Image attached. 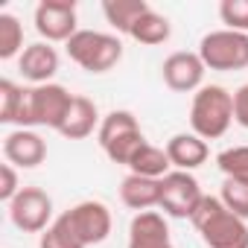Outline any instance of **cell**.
<instances>
[{"label": "cell", "mask_w": 248, "mask_h": 248, "mask_svg": "<svg viewBox=\"0 0 248 248\" xmlns=\"http://www.w3.org/2000/svg\"><path fill=\"white\" fill-rule=\"evenodd\" d=\"M193 228L207 248H248V225L233 216L219 196H204L193 213Z\"/></svg>", "instance_id": "1"}, {"label": "cell", "mask_w": 248, "mask_h": 248, "mask_svg": "<svg viewBox=\"0 0 248 248\" xmlns=\"http://www.w3.org/2000/svg\"><path fill=\"white\" fill-rule=\"evenodd\" d=\"M233 123V93L222 85H204L193 93L190 102V129L204 138H222Z\"/></svg>", "instance_id": "2"}, {"label": "cell", "mask_w": 248, "mask_h": 248, "mask_svg": "<svg viewBox=\"0 0 248 248\" xmlns=\"http://www.w3.org/2000/svg\"><path fill=\"white\" fill-rule=\"evenodd\" d=\"M96 140H99V149L105 152V158L114 164H123V167H129L132 158L138 155V149L143 143H149L140 132L138 117L126 108L108 111L102 117L99 129H96Z\"/></svg>", "instance_id": "3"}, {"label": "cell", "mask_w": 248, "mask_h": 248, "mask_svg": "<svg viewBox=\"0 0 248 248\" xmlns=\"http://www.w3.org/2000/svg\"><path fill=\"white\" fill-rule=\"evenodd\" d=\"M64 47L67 56L88 73H108L123 62V41L111 32L79 30Z\"/></svg>", "instance_id": "4"}, {"label": "cell", "mask_w": 248, "mask_h": 248, "mask_svg": "<svg viewBox=\"0 0 248 248\" xmlns=\"http://www.w3.org/2000/svg\"><path fill=\"white\" fill-rule=\"evenodd\" d=\"M196 53L202 56L207 70H219V73L245 70L248 67V35L233 32V30H213L199 41Z\"/></svg>", "instance_id": "5"}, {"label": "cell", "mask_w": 248, "mask_h": 248, "mask_svg": "<svg viewBox=\"0 0 248 248\" xmlns=\"http://www.w3.org/2000/svg\"><path fill=\"white\" fill-rule=\"evenodd\" d=\"M62 219L67 222V228L73 231V236L91 248V245H99L111 236V228H114V219H111V210L96 202V199H85L79 204H73L70 210L62 213Z\"/></svg>", "instance_id": "6"}, {"label": "cell", "mask_w": 248, "mask_h": 248, "mask_svg": "<svg viewBox=\"0 0 248 248\" xmlns=\"http://www.w3.org/2000/svg\"><path fill=\"white\" fill-rule=\"evenodd\" d=\"M32 24H35V32L47 44H56V41L67 44L79 32L76 0H41V3L35 6Z\"/></svg>", "instance_id": "7"}, {"label": "cell", "mask_w": 248, "mask_h": 248, "mask_svg": "<svg viewBox=\"0 0 248 248\" xmlns=\"http://www.w3.org/2000/svg\"><path fill=\"white\" fill-rule=\"evenodd\" d=\"M9 219L18 231L24 233H44L56 219H53V199L41 187H24L9 204Z\"/></svg>", "instance_id": "8"}, {"label": "cell", "mask_w": 248, "mask_h": 248, "mask_svg": "<svg viewBox=\"0 0 248 248\" xmlns=\"http://www.w3.org/2000/svg\"><path fill=\"white\" fill-rule=\"evenodd\" d=\"M204 199L199 181L193 172H181V170H172L170 175L161 178V210L164 216H172V219H193L199 202Z\"/></svg>", "instance_id": "9"}, {"label": "cell", "mask_w": 248, "mask_h": 248, "mask_svg": "<svg viewBox=\"0 0 248 248\" xmlns=\"http://www.w3.org/2000/svg\"><path fill=\"white\" fill-rule=\"evenodd\" d=\"M70 105H73V93L64 85H59V82L32 85V120H35V126H47V129L59 132L64 126L67 114H70Z\"/></svg>", "instance_id": "10"}, {"label": "cell", "mask_w": 248, "mask_h": 248, "mask_svg": "<svg viewBox=\"0 0 248 248\" xmlns=\"http://www.w3.org/2000/svg\"><path fill=\"white\" fill-rule=\"evenodd\" d=\"M204 62L199 53H190V50H178V53H170L161 64V76H164V85L175 93H193L199 88H204Z\"/></svg>", "instance_id": "11"}, {"label": "cell", "mask_w": 248, "mask_h": 248, "mask_svg": "<svg viewBox=\"0 0 248 248\" xmlns=\"http://www.w3.org/2000/svg\"><path fill=\"white\" fill-rule=\"evenodd\" d=\"M3 158L18 170H35L47 161V140L32 129H15L3 138Z\"/></svg>", "instance_id": "12"}, {"label": "cell", "mask_w": 248, "mask_h": 248, "mask_svg": "<svg viewBox=\"0 0 248 248\" xmlns=\"http://www.w3.org/2000/svg\"><path fill=\"white\" fill-rule=\"evenodd\" d=\"M129 248H175L170 239L167 216L158 210L135 213V219L129 225Z\"/></svg>", "instance_id": "13"}, {"label": "cell", "mask_w": 248, "mask_h": 248, "mask_svg": "<svg viewBox=\"0 0 248 248\" xmlns=\"http://www.w3.org/2000/svg\"><path fill=\"white\" fill-rule=\"evenodd\" d=\"M18 70L32 85H50L53 76L59 73V53H56V47L47 44V41L30 44L21 53V59H18Z\"/></svg>", "instance_id": "14"}, {"label": "cell", "mask_w": 248, "mask_h": 248, "mask_svg": "<svg viewBox=\"0 0 248 248\" xmlns=\"http://www.w3.org/2000/svg\"><path fill=\"white\" fill-rule=\"evenodd\" d=\"M164 149H167L170 164H172L175 170H181V172H193V170H199L202 164H207V158H210L207 140L199 138L196 132H178V135H172Z\"/></svg>", "instance_id": "15"}, {"label": "cell", "mask_w": 248, "mask_h": 248, "mask_svg": "<svg viewBox=\"0 0 248 248\" xmlns=\"http://www.w3.org/2000/svg\"><path fill=\"white\" fill-rule=\"evenodd\" d=\"M120 202L135 213L152 210L161 204V181L158 178H143V175H126L120 184Z\"/></svg>", "instance_id": "16"}, {"label": "cell", "mask_w": 248, "mask_h": 248, "mask_svg": "<svg viewBox=\"0 0 248 248\" xmlns=\"http://www.w3.org/2000/svg\"><path fill=\"white\" fill-rule=\"evenodd\" d=\"M99 111H96V102L88 99V96H73V105H70V114L64 120V126L59 129L62 138L67 140H85L93 135V129H99Z\"/></svg>", "instance_id": "17"}, {"label": "cell", "mask_w": 248, "mask_h": 248, "mask_svg": "<svg viewBox=\"0 0 248 248\" xmlns=\"http://www.w3.org/2000/svg\"><path fill=\"white\" fill-rule=\"evenodd\" d=\"M170 35H172L170 18L161 15V12H155V9L143 12V15L135 21L132 32H129V38H135L138 44H146V47H158V44L170 41Z\"/></svg>", "instance_id": "18"}, {"label": "cell", "mask_w": 248, "mask_h": 248, "mask_svg": "<svg viewBox=\"0 0 248 248\" xmlns=\"http://www.w3.org/2000/svg\"><path fill=\"white\" fill-rule=\"evenodd\" d=\"M149 9H152V6L146 3V0H105V3H102L105 21H108L117 32H123V35H129L132 27H135V21H138L143 12H149Z\"/></svg>", "instance_id": "19"}, {"label": "cell", "mask_w": 248, "mask_h": 248, "mask_svg": "<svg viewBox=\"0 0 248 248\" xmlns=\"http://www.w3.org/2000/svg\"><path fill=\"white\" fill-rule=\"evenodd\" d=\"M129 172H132V175H143V178H158V181H161L164 175L172 172V164H170V158H167V149H161V146H155V143H143V146L138 149V155L132 158Z\"/></svg>", "instance_id": "20"}, {"label": "cell", "mask_w": 248, "mask_h": 248, "mask_svg": "<svg viewBox=\"0 0 248 248\" xmlns=\"http://www.w3.org/2000/svg\"><path fill=\"white\" fill-rule=\"evenodd\" d=\"M24 27L12 12H0V59L9 62V59H21L24 53Z\"/></svg>", "instance_id": "21"}, {"label": "cell", "mask_w": 248, "mask_h": 248, "mask_svg": "<svg viewBox=\"0 0 248 248\" xmlns=\"http://www.w3.org/2000/svg\"><path fill=\"white\" fill-rule=\"evenodd\" d=\"M216 167L228 181L248 184V146H231L216 155Z\"/></svg>", "instance_id": "22"}, {"label": "cell", "mask_w": 248, "mask_h": 248, "mask_svg": "<svg viewBox=\"0 0 248 248\" xmlns=\"http://www.w3.org/2000/svg\"><path fill=\"white\" fill-rule=\"evenodd\" d=\"M38 248H85V245L73 236V231L67 228V222L62 216H56V222L38 236Z\"/></svg>", "instance_id": "23"}, {"label": "cell", "mask_w": 248, "mask_h": 248, "mask_svg": "<svg viewBox=\"0 0 248 248\" xmlns=\"http://www.w3.org/2000/svg\"><path fill=\"white\" fill-rule=\"evenodd\" d=\"M222 204L239 216V219H248V184H239V181H222V193H219Z\"/></svg>", "instance_id": "24"}, {"label": "cell", "mask_w": 248, "mask_h": 248, "mask_svg": "<svg viewBox=\"0 0 248 248\" xmlns=\"http://www.w3.org/2000/svg\"><path fill=\"white\" fill-rule=\"evenodd\" d=\"M219 18H222L225 30L248 35V0H222L219 3Z\"/></svg>", "instance_id": "25"}, {"label": "cell", "mask_w": 248, "mask_h": 248, "mask_svg": "<svg viewBox=\"0 0 248 248\" xmlns=\"http://www.w3.org/2000/svg\"><path fill=\"white\" fill-rule=\"evenodd\" d=\"M21 96H24V88L12 79H3L0 82V123H9L15 126V114H18V105H21Z\"/></svg>", "instance_id": "26"}, {"label": "cell", "mask_w": 248, "mask_h": 248, "mask_svg": "<svg viewBox=\"0 0 248 248\" xmlns=\"http://www.w3.org/2000/svg\"><path fill=\"white\" fill-rule=\"evenodd\" d=\"M21 190H24V187H21V181H18V167L3 164V167H0V202L9 204Z\"/></svg>", "instance_id": "27"}, {"label": "cell", "mask_w": 248, "mask_h": 248, "mask_svg": "<svg viewBox=\"0 0 248 248\" xmlns=\"http://www.w3.org/2000/svg\"><path fill=\"white\" fill-rule=\"evenodd\" d=\"M233 120L242 129H248V82L233 91Z\"/></svg>", "instance_id": "28"}]
</instances>
